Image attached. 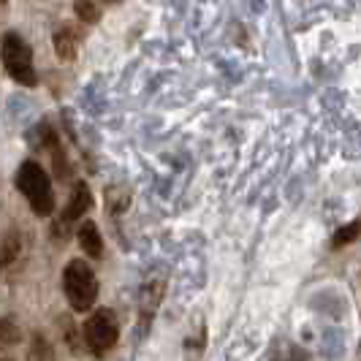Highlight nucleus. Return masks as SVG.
I'll list each match as a JSON object with an SVG mask.
<instances>
[{
  "mask_svg": "<svg viewBox=\"0 0 361 361\" xmlns=\"http://www.w3.org/2000/svg\"><path fill=\"white\" fill-rule=\"evenodd\" d=\"M17 188L19 193L27 199L30 209L38 217H47L54 212V190L49 174L41 169V163L25 161L17 171Z\"/></svg>",
  "mask_w": 361,
  "mask_h": 361,
  "instance_id": "1",
  "label": "nucleus"
},
{
  "mask_svg": "<svg viewBox=\"0 0 361 361\" xmlns=\"http://www.w3.org/2000/svg\"><path fill=\"white\" fill-rule=\"evenodd\" d=\"M3 66L6 73L25 87H36L38 73L33 66V52L27 47V41L19 36V33H6L3 36Z\"/></svg>",
  "mask_w": 361,
  "mask_h": 361,
  "instance_id": "3",
  "label": "nucleus"
},
{
  "mask_svg": "<svg viewBox=\"0 0 361 361\" xmlns=\"http://www.w3.org/2000/svg\"><path fill=\"white\" fill-rule=\"evenodd\" d=\"M361 236V217L359 220H353V223H348V226H343L337 234H334V239H331V247L337 250V247H343V245H350L353 239H359Z\"/></svg>",
  "mask_w": 361,
  "mask_h": 361,
  "instance_id": "11",
  "label": "nucleus"
},
{
  "mask_svg": "<svg viewBox=\"0 0 361 361\" xmlns=\"http://www.w3.org/2000/svg\"><path fill=\"white\" fill-rule=\"evenodd\" d=\"M76 49H79V36L73 33L71 27H60L54 33V52H57V57L60 60H73Z\"/></svg>",
  "mask_w": 361,
  "mask_h": 361,
  "instance_id": "8",
  "label": "nucleus"
},
{
  "mask_svg": "<svg viewBox=\"0 0 361 361\" xmlns=\"http://www.w3.org/2000/svg\"><path fill=\"white\" fill-rule=\"evenodd\" d=\"M14 340H19V334H14V329H11V321H3V343L11 345Z\"/></svg>",
  "mask_w": 361,
  "mask_h": 361,
  "instance_id": "13",
  "label": "nucleus"
},
{
  "mask_svg": "<svg viewBox=\"0 0 361 361\" xmlns=\"http://www.w3.org/2000/svg\"><path fill=\"white\" fill-rule=\"evenodd\" d=\"M106 207L114 217L123 215L128 207H130V190H126V188H109L106 190Z\"/></svg>",
  "mask_w": 361,
  "mask_h": 361,
  "instance_id": "9",
  "label": "nucleus"
},
{
  "mask_svg": "<svg viewBox=\"0 0 361 361\" xmlns=\"http://www.w3.org/2000/svg\"><path fill=\"white\" fill-rule=\"evenodd\" d=\"M76 236H79V247L85 250L87 258H101L104 255V239H101V231H98V226L92 220H85L79 226Z\"/></svg>",
  "mask_w": 361,
  "mask_h": 361,
  "instance_id": "7",
  "label": "nucleus"
},
{
  "mask_svg": "<svg viewBox=\"0 0 361 361\" xmlns=\"http://www.w3.org/2000/svg\"><path fill=\"white\" fill-rule=\"evenodd\" d=\"M63 290H66V299H68L73 312L92 310L95 299H98V280H95L92 269L82 258H73L71 264L66 267V271H63Z\"/></svg>",
  "mask_w": 361,
  "mask_h": 361,
  "instance_id": "2",
  "label": "nucleus"
},
{
  "mask_svg": "<svg viewBox=\"0 0 361 361\" xmlns=\"http://www.w3.org/2000/svg\"><path fill=\"white\" fill-rule=\"evenodd\" d=\"M161 296H163V280H158V277L155 280H147L145 288H142V302H139V329H142V334H145V329L152 321Z\"/></svg>",
  "mask_w": 361,
  "mask_h": 361,
  "instance_id": "5",
  "label": "nucleus"
},
{
  "mask_svg": "<svg viewBox=\"0 0 361 361\" xmlns=\"http://www.w3.org/2000/svg\"><path fill=\"white\" fill-rule=\"evenodd\" d=\"M92 207V193H90V188L85 185V182L79 180L76 185H73V190H71V201H68V207H66V212H63V220L66 223H73L76 217H82L87 209Z\"/></svg>",
  "mask_w": 361,
  "mask_h": 361,
  "instance_id": "6",
  "label": "nucleus"
},
{
  "mask_svg": "<svg viewBox=\"0 0 361 361\" xmlns=\"http://www.w3.org/2000/svg\"><path fill=\"white\" fill-rule=\"evenodd\" d=\"M73 11H76V17L82 19V22H90V25L101 19V8H98L95 0H76L73 3Z\"/></svg>",
  "mask_w": 361,
  "mask_h": 361,
  "instance_id": "12",
  "label": "nucleus"
},
{
  "mask_svg": "<svg viewBox=\"0 0 361 361\" xmlns=\"http://www.w3.org/2000/svg\"><path fill=\"white\" fill-rule=\"evenodd\" d=\"M3 3H6V0H3Z\"/></svg>",
  "mask_w": 361,
  "mask_h": 361,
  "instance_id": "14",
  "label": "nucleus"
},
{
  "mask_svg": "<svg viewBox=\"0 0 361 361\" xmlns=\"http://www.w3.org/2000/svg\"><path fill=\"white\" fill-rule=\"evenodd\" d=\"M82 337H85V345L95 359L106 356L109 350L117 345V337H120V324H117V315L111 310L101 307L95 310L90 318L82 326Z\"/></svg>",
  "mask_w": 361,
  "mask_h": 361,
  "instance_id": "4",
  "label": "nucleus"
},
{
  "mask_svg": "<svg viewBox=\"0 0 361 361\" xmlns=\"http://www.w3.org/2000/svg\"><path fill=\"white\" fill-rule=\"evenodd\" d=\"M27 361H54V348L49 345V340L44 334H36L30 350H27Z\"/></svg>",
  "mask_w": 361,
  "mask_h": 361,
  "instance_id": "10",
  "label": "nucleus"
}]
</instances>
